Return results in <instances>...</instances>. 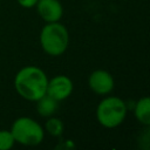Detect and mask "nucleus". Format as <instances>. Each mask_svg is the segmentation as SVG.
I'll list each match as a JSON object with an SVG mask.
<instances>
[{
  "label": "nucleus",
  "instance_id": "39448f33",
  "mask_svg": "<svg viewBox=\"0 0 150 150\" xmlns=\"http://www.w3.org/2000/svg\"><path fill=\"white\" fill-rule=\"evenodd\" d=\"M88 86L95 94L100 96H105L112 91L115 87V81L109 71L104 69H96L89 75Z\"/></svg>",
  "mask_w": 150,
  "mask_h": 150
},
{
  "label": "nucleus",
  "instance_id": "7ed1b4c3",
  "mask_svg": "<svg viewBox=\"0 0 150 150\" xmlns=\"http://www.w3.org/2000/svg\"><path fill=\"white\" fill-rule=\"evenodd\" d=\"M127 112L128 105L121 97L105 95L97 104L96 120L102 127L114 129L123 123Z\"/></svg>",
  "mask_w": 150,
  "mask_h": 150
},
{
  "label": "nucleus",
  "instance_id": "f257e3e1",
  "mask_svg": "<svg viewBox=\"0 0 150 150\" xmlns=\"http://www.w3.org/2000/svg\"><path fill=\"white\" fill-rule=\"evenodd\" d=\"M47 74L36 66H25L14 76V89L27 101L36 102L46 95L48 84Z\"/></svg>",
  "mask_w": 150,
  "mask_h": 150
},
{
  "label": "nucleus",
  "instance_id": "9b49d317",
  "mask_svg": "<svg viewBox=\"0 0 150 150\" xmlns=\"http://www.w3.org/2000/svg\"><path fill=\"white\" fill-rule=\"evenodd\" d=\"M15 141L11 130H0V150H9L13 148Z\"/></svg>",
  "mask_w": 150,
  "mask_h": 150
},
{
  "label": "nucleus",
  "instance_id": "423d86ee",
  "mask_svg": "<svg viewBox=\"0 0 150 150\" xmlns=\"http://www.w3.org/2000/svg\"><path fill=\"white\" fill-rule=\"evenodd\" d=\"M74 89L73 81L66 75H56L48 80L47 84V95L52 96L56 101H63L68 98Z\"/></svg>",
  "mask_w": 150,
  "mask_h": 150
},
{
  "label": "nucleus",
  "instance_id": "20e7f679",
  "mask_svg": "<svg viewBox=\"0 0 150 150\" xmlns=\"http://www.w3.org/2000/svg\"><path fill=\"white\" fill-rule=\"evenodd\" d=\"M9 130L15 143L26 146H35L41 144L46 134L43 127L34 118L28 116H21L14 120Z\"/></svg>",
  "mask_w": 150,
  "mask_h": 150
},
{
  "label": "nucleus",
  "instance_id": "1a4fd4ad",
  "mask_svg": "<svg viewBox=\"0 0 150 150\" xmlns=\"http://www.w3.org/2000/svg\"><path fill=\"white\" fill-rule=\"evenodd\" d=\"M59 108V101L53 98L49 95H43L36 101V111L42 117H50L53 116Z\"/></svg>",
  "mask_w": 150,
  "mask_h": 150
},
{
  "label": "nucleus",
  "instance_id": "f03ea898",
  "mask_svg": "<svg viewBox=\"0 0 150 150\" xmlns=\"http://www.w3.org/2000/svg\"><path fill=\"white\" fill-rule=\"evenodd\" d=\"M40 46L42 50L50 56L62 55L69 45V33L60 21L46 22L40 32Z\"/></svg>",
  "mask_w": 150,
  "mask_h": 150
},
{
  "label": "nucleus",
  "instance_id": "f8f14e48",
  "mask_svg": "<svg viewBox=\"0 0 150 150\" xmlns=\"http://www.w3.org/2000/svg\"><path fill=\"white\" fill-rule=\"evenodd\" d=\"M16 1L23 8H32V7H35V5L39 0H16Z\"/></svg>",
  "mask_w": 150,
  "mask_h": 150
},
{
  "label": "nucleus",
  "instance_id": "9d476101",
  "mask_svg": "<svg viewBox=\"0 0 150 150\" xmlns=\"http://www.w3.org/2000/svg\"><path fill=\"white\" fill-rule=\"evenodd\" d=\"M43 129H45V132H47L48 135H50L53 137H60L63 134L64 124H63L62 120H60L59 117H55L53 115L50 117H47Z\"/></svg>",
  "mask_w": 150,
  "mask_h": 150
},
{
  "label": "nucleus",
  "instance_id": "6e6552de",
  "mask_svg": "<svg viewBox=\"0 0 150 150\" xmlns=\"http://www.w3.org/2000/svg\"><path fill=\"white\" fill-rule=\"evenodd\" d=\"M134 114L141 124L150 127V96L141 97L135 102Z\"/></svg>",
  "mask_w": 150,
  "mask_h": 150
},
{
  "label": "nucleus",
  "instance_id": "0eeeda50",
  "mask_svg": "<svg viewBox=\"0 0 150 150\" xmlns=\"http://www.w3.org/2000/svg\"><path fill=\"white\" fill-rule=\"evenodd\" d=\"M35 7L38 14L45 22L60 21L63 15V7L59 0H39Z\"/></svg>",
  "mask_w": 150,
  "mask_h": 150
}]
</instances>
